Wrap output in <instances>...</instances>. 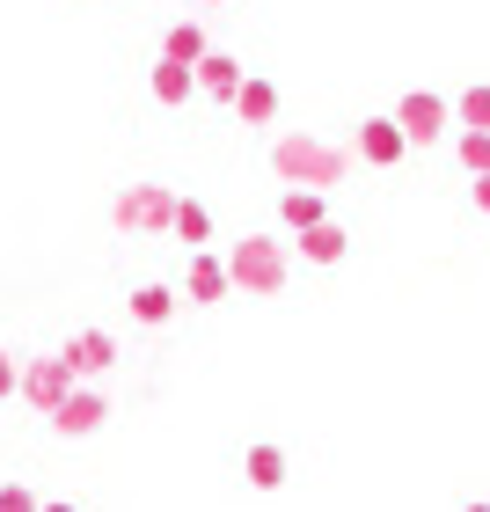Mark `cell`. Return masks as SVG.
<instances>
[{
    "label": "cell",
    "mask_w": 490,
    "mask_h": 512,
    "mask_svg": "<svg viewBox=\"0 0 490 512\" xmlns=\"http://www.w3.org/2000/svg\"><path fill=\"white\" fill-rule=\"evenodd\" d=\"M461 169H469V183L490 176V132H461Z\"/></svg>",
    "instance_id": "cell-20"
},
{
    "label": "cell",
    "mask_w": 490,
    "mask_h": 512,
    "mask_svg": "<svg viewBox=\"0 0 490 512\" xmlns=\"http://www.w3.org/2000/svg\"><path fill=\"white\" fill-rule=\"evenodd\" d=\"M169 235H176V242H191V249H198V242H213V213H205L198 198H176V220H169Z\"/></svg>",
    "instance_id": "cell-14"
},
{
    "label": "cell",
    "mask_w": 490,
    "mask_h": 512,
    "mask_svg": "<svg viewBox=\"0 0 490 512\" xmlns=\"http://www.w3.org/2000/svg\"><path fill=\"white\" fill-rule=\"evenodd\" d=\"M191 96H198L191 66H169V59H161V66H154V103H191Z\"/></svg>",
    "instance_id": "cell-16"
},
{
    "label": "cell",
    "mask_w": 490,
    "mask_h": 512,
    "mask_svg": "<svg viewBox=\"0 0 490 512\" xmlns=\"http://www.w3.org/2000/svg\"><path fill=\"white\" fill-rule=\"evenodd\" d=\"M235 118H242V125H271V118H278V88H271V81H242V88H235Z\"/></svg>",
    "instance_id": "cell-12"
},
{
    "label": "cell",
    "mask_w": 490,
    "mask_h": 512,
    "mask_svg": "<svg viewBox=\"0 0 490 512\" xmlns=\"http://www.w3.org/2000/svg\"><path fill=\"white\" fill-rule=\"evenodd\" d=\"M37 512H81V505H37Z\"/></svg>",
    "instance_id": "cell-24"
},
{
    "label": "cell",
    "mask_w": 490,
    "mask_h": 512,
    "mask_svg": "<svg viewBox=\"0 0 490 512\" xmlns=\"http://www.w3.org/2000/svg\"><path fill=\"white\" fill-rule=\"evenodd\" d=\"M227 293H256V300L286 293V242H271V235H242L235 256H227Z\"/></svg>",
    "instance_id": "cell-2"
},
{
    "label": "cell",
    "mask_w": 490,
    "mask_h": 512,
    "mask_svg": "<svg viewBox=\"0 0 490 512\" xmlns=\"http://www.w3.org/2000/svg\"><path fill=\"white\" fill-rule=\"evenodd\" d=\"M271 169L293 183V191H330V183H344V169H352V154H337V147H322V139L308 132H286L271 147Z\"/></svg>",
    "instance_id": "cell-1"
},
{
    "label": "cell",
    "mask_w": 490,
    "mask_h": 512,
    "mask_svg": "<svg viewBox=\"0 0 490 512\" xmlns=\"http://www.w3.org/2000/svg\"><path fill=\"white\" fill-rule=\"evenodd\" d=\"M469 198H476V213H490V176H476V183H469Z\"/></svg>",
    "instance_id": "cell-23"
},
{
    "label": "cell",
    "mask_w": 490,
    "mask_h": 512,
    "mask_svg": "<svg viewBox=\"0 0 490 512\" xmlns=\"http://www.w3.org/2000/svg\"><path fill=\"white\" fill-rule=\"evenodd\" d=\"M74 388H81V381L66 374V359H30V366H22V381H15V395H30V403H37L44 417H52Z\"/></svg>",
    "instance_id": "cell-5"
},
{
    "label": "cell",
    "mask_w": 490,
    "mask_h": 512,
    "mask_svg": "<svg viewBox=\"0 0 490 512\" xmlns=\"http://www.w3.org/2000/svg\"><path fill=\"white\" fill-rule=\"evenodd\" d=\"M103 417H110L103 395H96V388H74V395L52 410V425H59V439H88V432H103Z\"/></svg>",
    "instance_id": "cell-6"
},
{
    "label": "cell",
    "mask_w": 490,
    "mask_h": 512,
    "mask_svg": "<svg viewBox=\"0 0 490 512\" xmlns=\"http://www.w3.org/2000/svg\"><path fill=\"white\" fill-rule=\"evenodd\" d=\"M132 315L147 322V330H161V322L176 315V293H169V286H139V293H132Z\"/></svg>",
    "instance_id": "cell-18"
},
{
    "label": "cell",
    "mask_w": 490,
    "mask_h": 512,
    "mask_svg": "<svg viewBox=\"0 0 490 512\" xmlns=\"http://www.w3.org/2000/svg\"><path fill=\"white\" fill-rule=\"evenodd\" d=\"M15 381H22V366H15L8 352H0V403H8V395H15Z\"/></svg>",
    "instance_id": "cell-22"
},
{
    "label": "cell",
    "mask_w": 490,
    "mask_h": 512,
    "mask_svg": "<svg viewBox=\"0 0 490 512\" xmlns=\"http://www.w3.org/2000/svg\"><path fill=\"white\" fill-rule=\"evenodd\" d=\"M278 213H286L293 235H308V227L330 220V213H322V191H286V198H278Z\"/></svg>",
    "instance_id": "cell-15"
},
{
    "label": "cell",
    "mask_w": 490,
    "mask_h": 512,
    "mask_svg": "<svg viewBox=\"0 0 490 512\" xmlns=\"http://www.w3.org/2000/svg\"><path fill=\"white\" fill-rule=\"evenodd\" d=\"M0 512H37V498L22 491V483H0Z\"/></svg>",
    "instance_id": "cell-21"
},
{
    "label": "cell",
    "mask_w": 490,
    "mask_h": 512,
    "mask_svg": "<svg viewBox=\"0 0 490 512\" xmlns=\"http://www.w3.org/2000/svg\"><path fill=\"white\" fill-rule=\"evenodd\" d=\"M59 359H66V374H74V381H96V374H110V366H118V344H110L103 330H81Z\"/></svg>",
    "instance_id": "cell-7"
},
{
    "label": "cell",
    "mask_w": 490,
    "mask_h": 512,
    "mask_svg": "<svg viewBox=\"0 0 490 512\" xmlns=\"http://www.w3.org/2000/svg\"><path fill=\"white\" fill-rule=\"evenodd\" d=\"M242 469H249V483H256V491H278V483H286V454H278V447H249V461H242Z\"/></svg>",
    "instance_id": "cell-17"
},
{
    "label": "cell",
    "mask_w": 490,
    "mask_h": 512,
    "mask_svg": "<svg viewBox=\"0 0 490 512\" xmlns=\"http://www.w3.org/2000/svg\"><path fill=\"white\" fill-rule=\"evenodd\" d=\"M344 249H352V235H344L337 220H322V227L300 235V256H308V264H344Z\"/></svg>",
    "instance_id": "cell-11"
},
{
    "label": "cell",
    "mask_w": 490,
    "mask_h": 512,
    "mask_svg": "<svg viewBox=\"0 0 490 512\" xmlns=\"http://www.w3.org/2000/svg\"><path fill=\"white\" fill-rule=\"evenodd\" d=\"M205 52H213V44H205V30H198V22H176V30L161 37V59H169V66H198Z\"/></svg>",
    "instance_id": "cell-13"
},
{
    "label": "cell",
    "mask_w": 490,
    "mask_h": 512,
    "mask_svg": "<svg viewBox=\"0 0 490 512\" xmlns=\"http://www.w3.org/2000/svg\"><path fill=\"white\" fill-rule=\"evenodd\" d=\"M359 161H373V169H395V161H403V132H395V118H366L359 125Z\"/></svg>",
    "instance_id": "cell-10"
},
{
    "label": "cell",
    "mask_w": 490,
    "mask_h": 512,
    "mask_svg": "<svg viewBox=\"0 0 490 512\" xmlns=\"http://www.w3.org/2000/svg\"><path fill=\"white\" fill-rule=\"evenodd\" d=\"M191 81H198V88H205V96H213V103H235V88H242L249 74H242V66L227 59V52H205V59L191 66Z\"/></svg>",
    "instance_id": "cell-8"
},
{
    "label": "cell",
    "mask_w": 490,
    "mask_h": 512,
    "mask_svg": "<svg viewBox=\"0 0 490 512\" xmlns=\"http://www.w3.org/2000/svg\"><path fill=\"white\" fill-rule=\"evenodd\" d=\"M447 110H454V118L469 125V132H490V88H469V96L447 103Z\"/></svg>",
    "instance_id": "cell-19"
},
{
    "label": "cell",
    "mask_w": 490,
    "mask_h": 512,
    "mask_svg": "<svg viewBox=\"0 0 490 512\" xmlns=\"http://www.w3.org/2000/svg\"><path fill=\"white\" fill-rule=\"evenodd\" d=\"M447 96H425V88H417V96H403V110H395V132H403V147H432L439 132H447Z\"/></svg>",
    "instance_id": "cell-4"
},
{
    "label": "cell",
    "mask_w": 490,
    "mask_h": 512,
    "mask_svg": "<svg viewBox=\"0 0 490 512\" xmlns=\"http://www.w3.org/2000/svg\"><path fill=\"white\" fill-rule=\"evenodd\" d=\"M469 512H490V505H469Z\"/></svg>",
    "instance_id": "cell-25"
},
{
    "label": "cell",
    "mask_w": 490,
    "mask_h": 512,
    "mask_svg": "<svg viewBox=\"0 0 490 512\" xmlns=\"http://www.w3.org/2000/svg\"><path fill=\"white\" fill-rule=\"evenodd\" d=\"M176 220V191L169 183H132V191L118 198V227L125 235H169Z\"/></svg>",
    "instance_id": "cell-3"
},
{
    "label": "cell",
    "mask_w": 490,
    "mask_h": 512,
    "mask_svg": "<svg viewBox=\"0 0 490 512\" xmlns=\"http://www.w3.org/2000/svg\"><path fill=\"white\" fill-rule=\"evenodd\" d=\"M183 300H205V308H213V300H227V264H220L213 249L191 256V271H183Z\"/></svg>",
    "instance_id": "cell-9"
}]
</instances>
